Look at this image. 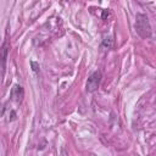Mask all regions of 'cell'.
Masks as SVG:
<instances>
[{
	"label": "cell",
	"mask_w": 156,
	"mask_h": 156,
	"mask_svg": "<svg viewBox=\"0 0 156 156\" xmlns=\"http://www.w3.org/2000/svg\"><path fill=\"white\" fill-rule=\"evenodd\" d=\"M135 29L138 32V34L144 38L147 39L151 37V26L150 22L146 17V15L144 13H138L135 17Z\"/></svg>",
	"instance_id": "1"
},
{
	"label": "cell",
	"mask_w": 156,
	"mask_h": 156,
	"mask_svg": "<svg viewBox=\"0 0 156 156\" xmlns=\"http://www.w3.org/2000/svg\"><path fill=\"white\" fill-rule=\"evenodd\" d=\"M100 82H101V72L100 71H95L93 72L88 80H87V85H85V89L89 93H94L99 89V85H100Z\"/></svg>",
	"instance_id": "2"
},
{
	"label": "cell",
	"mask_w": 156,
	"mask_h": 156,
	"mask_svg": "<svg viewBox=\"0 0 156 156\" xmlns=\"http://www.w3.org/2000/svg\"><path fill=\"white\" fill-rule=\"evenodd\" d=\"M23 96H24L23 88H22L20 84H15V85L12 87L11 91H10V98H11V100L18 104V102H21V101H22Z\"/></svg>",
	"instance_id": "3"
},
{
	"label": "cell",
	"mask_w": 156,
	"mask_h": 156,
	"mask_svg": "<svg viewBox=\"0 0 156 156\" xmlns=\"http://www.w3.org/2000/svg\"><path fill=\"white\" fill-rule=\"evenodd\" d=\"M112 43H113V39H112L111 35H104L102 41H101V48L108 50V49L112 48Z\"/></svg>",
	"instance_id": "4"
},
{
	"label": "cell",
	"mask_w": 156,
	"mask_h": 156,
	"mask_svg": "<svg viewBox=\"0 0 156 156\" xmlns=\"http://www.w3.org/2000/svg\"><path fill=\"white\" fill-rule=\"evenodd\" d=\"M7 41H5L2 44V67L5 69V62H6V57H7Z\"/></svg>",
	"instance_id": "5"
},
{
	"label": "cell",
	"mask_w": 156,
	"mask_h": 156,
	"mask_svg": "<svg viewBox=\"0 0 156 156\" xmlns=\"http://www.w3.org/2000/svg\"><path fill=\"white\" fill-rule=\"evenodd\" d=\"M30 66H32V69H33L34 73H39V71H40L39 63H37V62H34V61H30Z\"/></svg>",
	"instance_id": "6"
}]
</instances>
